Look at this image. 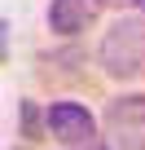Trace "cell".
I'll return each mask as SVG.
<instances>
[{
    "label": "cell",
    "mask_w": 145,
    "mask_h": 150,
    "mask_svg": "<svg viewBox=\"0 0 145 150\" xmlns=\"http://www.w3.org/2000/svg\"><path fill=\"white\" fill-rule=\"evenodd\" d=\"M97 62L110 80H145V13H123L101 35Z\"/></svg>",
    "instance_id": "6da1fadb"
},
{
    "label": "cell",
    "mask_w": 145,
    "mask_h": 150,
    "mask_svg": "<svg viewBox=\"0 0 145 150\" xmlns=\"http://www.w3.org/2000/svg\"><path fill=\"white\" fill-rule=\"evenodd\" d=\"M110 150H145V93H123L101 115Z\"/></svg>",
    "instance_id": "7a4b0ae2"
},
{
    "label": "cell",
    "mask_w": 145,
    "mask_h": 150,
    "mask_svg": "<svg viewBox=\"0 0 145 150\" xmlns=\"http://www.w3.org/2000/svg\"><path fill=\"white\" fill-rule=\"evenodd\" d=\"M44 128H48L66 150H79V146L97 141V119H92V110L79 106V102H48Z\"/></svg>",
    "instance_id": "3957f363"
},
{
    "label": "cell",
    "mask_w": 145,
    "mask_h": 150,
    "mask_svg": "<svg viewBox=\"0 0 145 150\" xmlns=\"http://www.w3.org/2000/svg\"><path fill=\"white\" fill-rule=\"evenodd\" d=\"M101 0H53L48 5V31L53 35H79L97 18Z\"/></svg>",
    "instance_id": "277c9868"
},
{
    "label": "cell",
    "mask_w": 145,
    "mask_h": 150,
    "mask_svg": "<svg viewBox=\"0 0 145 150\" xmlns=\"http://www.w3.org/2000/svg\"><path fill=\"white\" fill-rule=\"evenodd\" d=\"M18 110H22V132L27 137H40V110H35V102H22Z\"/></svg>",
    "instance_id": "5b68a950"
},
{
    "label": "cell",
    "mask_w": 145,
    "mask_h": 150,
    "mask_svg": "<svg viewBox=\"0 0 145 150\" xmlns=\"http://www.w3.org/2000/svg\"><path fill=\"white\" fill-rule=\"evenodd\" d=\"M101 9H119V13H145V0H101Z\"/></svg>",
    "instance_id": "8992f818"
}]
</instances>
